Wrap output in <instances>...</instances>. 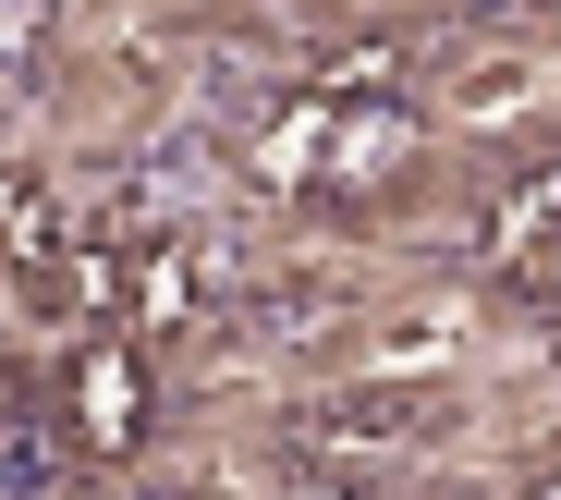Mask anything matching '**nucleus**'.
<instances>
[{"label": "nucleus", "instance_id": "1", "mask_svg": "<svg viewBox=\"0 0 561 500\" xmlns=\"http://www.w3.org/2000/svg\"><path fill=\"white\" fill-rule=\"evenodd\" d=\"M73 440L85 452H135L147 440V366H135V342H85L73 354Z\"/></svg>", "mask_w": 561, "mask_h": 500}, {"label": "nucleus", "instance_id": "2", "mask_svg": "<svg viewBox=\"0 0 561 500\" xmlns=\"http://www.w3.org/2000/svg\"><path fill=\"white\" fill-rule=\"evenodd\" d=\"M403 159H415V123L391 111V98H366V111H330V135H318V183H330V195H379Z\"/></svg>", "mask_w": 561, "mask_h": 500}, {"label": "nucleus", "instance_id": "3", "mask_svg": "<svg viewBox=\"0 0 561 500\" xmlns=\"http://www.w3.org/2000/svg\"><path fill=\"white\" fill-rule=\"evenodd\" d=\"M123 318L159 342V330H183V318H196V257H183V245H147L135 269H123Z\"/></svg>", "mask_w": 561, "mask_h": 500}, {"label": "nucleus", "instance_id": "4", "mask_svg": "<svg viewBox=\"0 0 561 500\" xmlns=\"http://www.w3.org/2000/svg\"><path fill=\"white\" fill-rule=\"evenodd\" d=\"M61 245H73V232H61V208H49V183H37V171H0V257L37 281Z\"/></svg>", "mask_w": 561, "mask_h": 500}, {"label": "nucleus", "instance_id": "5", "mask_svg": "<svg viewBox=\"0 0 561 500\" xmlns=\"http://www.w3.org/2000/svg\"><path fill=\"white\" fill-rule=\"evenodd\" d=\"M37 293L73 306V318H111V306H123V269H111V245H61V257L37 269Z\"/></svg>", "mask_w": 561, "mask_h": 500}, {"label": "nucleus", "instance_id": "6", "mask_svg": "<svg viewBox=\"0 0 561 500\" xmlns=\"http://www.w3.org/2000/svg\"><path fill=\"white\" fill-rule=\"evenodd\" d=\"M318 135H330V98H294V111H280V135L256 147V171L294 195V183H318Z\"/></svg>", "mask_w": 561, "mask_h": 500}, {"label": "nucleus", "instance_id": "7", "mask_svg": "<svg viewBox=\"0 0 561 500\" xmlns=\"http://www.w3.org/2000/svg\"><path fill=\"white\" fill-rule=\"evenodd\" d=\"M549 220H561V159H549L537 183H513V195H501V220H489V257L513 269V257H525V245H537Z\"/></svg>", "mask_w": 561, "mask_h": 500}, {"label": "nucleus", "instance_id": "8", "mask_svg": "<svg viewBox=\"0 0 561 500\" xmlns=\"http://www.w3.org/2000/svg\"><path fill=\"white\" fill-rule=\"evenodd\" d=\"M306 500H366V488H306Z\"/></svg>", "mask_w": 561, "mask_h": 500}, {"label": "nucleus", "instance_id": "9", "mask_svg": "<svg viewBox=\"0 0 561 500\" xmlns=\"http://www.w3.org/2000/svg\"><path fill=\"white\" fill-rule=\"evenodd\" d=\"M549 25H561V13H549Z\"/></svg>", "mask_w": 561, "mask_h": 500}]
</instances>
